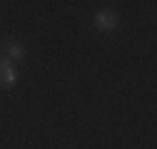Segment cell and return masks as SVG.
<instances>
[{"instance_id":"obj_3","label":"cell","mask_w":157,"mask_h":149,"mask_svg":"<svg viewBox=\"0 0 157 149\" xmlns=\"http://www.w3.org/2000/svg\"><path fill=\"white\" fill-rule=\"evenodd\" d=\"M5 55H8L5 60H10L13 65L20 62V60L25 57V45H23L20 40H8V42H5Z\"/></svg>"},{"instance_id":"obj_1","label":"cell","mask_w":157,"mask_h":149,"mask_svg":"<svg viewBox=\"0 0 157 149\" xmlns=\"http://www.w3.org/2000/svg\"><path fill=\"white\" fill-rule=\"evenodd\" d=\"M117 25H120V15L115 10H100L95 15V30L97 32H112V30H117Z\"/></svg>"},{"instance_id":"obj_2","label":"cell","mask_w":157,"mask_h":149,"mask_svg":"<svg viewBox=\"0 0 157 149\" xmlns=\"http://www.w3.org/2000/svg\"><path fill=\"white\" fill-rule=\"evenodd\" d=\"M17 82V70L10 60H3L0 62V87L3 89H10L13 85Z\"/></svg>"}]
</instances>
